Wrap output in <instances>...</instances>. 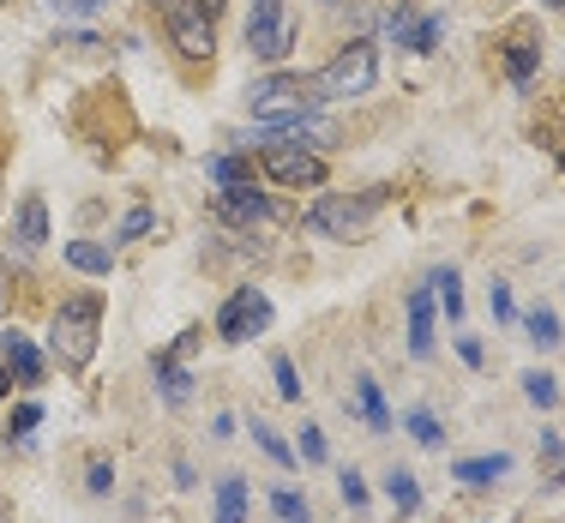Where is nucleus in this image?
<instances>
[{
  "label": "nucleus",
  "mask_w": 565,
  "mask_h": 523,
  "mask_svg": "<svg viewBox=\"0 0 565 523\" xmlns=\"http://www.w3.org/2000/svg\"><path fill=\"white\" fill-rule=\"evenodd\" d=\"M247 49L259 61H282L295 49V24L282 0H253V19H247Z\"/></svg>",
  "instance_id": "obj_7"
},
{
  "label": "nucleus",
  "mask_w": 565,
  "mask_h": 523,
  "mask_svg": "<svg viewBox=\"0 0 565 523\" xmlns=\"http://www.w3.org/2000/svg\"><path fill=\"white\" fill-rule=\"evenodd\" d=\"M380 205H385L380 186H373V193H355V199H349V193H326L313 211H307V230H313V235H331V241H349V235L367 230V217H373Z\"/></svg>",
  "instance_id": "obj_3"
},
{
  "label": "nucleus",
  "mask_w": 565,
  "mask_h": 523,
  "mask_svg": "<svg viewBox=\"0 0 565 523\" xmlns=\"http://www.w3.org/2000/svg\"><path fill=\"white\" fill-rule=\"evenodd\" d=\"M523 397L542 404V409H554L559 404V380H554V373H523Z\"/></svg>",
  "instance_id": "obj_22"
},
{
  "label": "nucleus",
  "mask_w": 565,
  "mask_h": 523,
  "mask_svg": "<svg viewBox=\"0 0 565 523\" xmlns=\"http://www.w3.org/2000/svg\"><path fill=\"white\" fill-rule=\"evenodd\" d=\"M451 476L463 481V488H493L500 476H511V458H505V451H493V458H463Z\"/></svg>",
  "instance_id": "obj_16"
},
{
  "label": "nucleus",
  "mask_w": 565,
  "mask_h": 523,
  "mask_svg": "<svg viewBox=\"0 0 565 523\" xmlns=\"http://www.w3.org/2000/svg\"><path fill=\"white\" fill-rule=\"evenodd\" d=\"M85 488H90V493H109V488H115V469H109V463H90V481H85Z\"/></svg>",
  "instance_id": "obj_34"
},
{
  "label": "nucleus",
  "mask_w": 565,
  "mask_h": 523,
  "mask_svg": "<svg viewBox=\"0 0 565 523\" xmlns=\"http://www.w3.org/2000/svg\"><path fill=\"white\" fill-rule=\"evenodd\" d=\"M271 301H265V289H235L223 301V313H217V338L223 343H247V338H265L271 331Z\"/></svg>",
  "instance_id": "obj_6"
},
{
  "label": "nucleus",
  "mask_w": 565,
  "mask_h": 523,
  "mask_svg": "<svg viewBox=\"0 0 565 523\" xmlns=\"http://www.w3.org/2000/svg\"><path fill=\"white\" fill-rule=\"evenodd\" d=\"M151 7L163 12L169 43L181 49L186 61H211V55H217V36H211V12L199 7V0H151Z\"/></svg>",
  "instance_id": "obj_4"
},
{
  "label": "nucleus",
  "mask_w": 565,
  "mask_h": 523,
  "mask_svg": "<svg viewBox=\"0 0 565 523\" xmlns=\"http://www.w3.org/2000/svg\"><path fill=\"white\" fill-rule=\"evenodd\" d=\"M199 338H205V331H181V343H174L169 355H157V385H163L169 404H186V397H193V373H186V355L199 349Z\"/></svg>",
  "instance_id": "obj_9"
},
{
  "label": "nucleus",
  "mask_w": 565,
  "mask_h": 523,
  "mask_svg": "<svg viewBox=\"0 0 565 523\" xmlns=\"http://www.w3.org/2000/svg\"><path fill=\"white\" fill-rule=\"evenodd\" d=\"M301 458H307V463H326V434H319L313 421L301 427Z\"/></svg>",
  "instance_id": "obj_30"
},
{
  "label": "nucleus",
  "mask_w": 565,
  "mask_h": 523,
  "mask_svg": "<svg viewBox=\"0 0 565 523\" xmlns=\"http://www.w3.org/2000/svg\"><path fill=\"white\" fill-rule=\"evenodd\" d=\"M12 241H19L24 253H36L49 241V205H43V193H24L19 199V217H12Z\"/></svg>",
  "instance_id": "obj_13"
},
{
  "label": "nucleus",
  "mask_w": 565,
  "mask_h": 523,
  "mask_svg": "<svg viewBox=\"0 0 565 523\" xmlns=\"http://www.w3.org/2000/svg\"><path fill=\"white\" fill-rule=\"evenodd\" d=\"M523 325H530V343H542V349L565 343V338H559V313H547V307H535V313L523 319Z\"/></svg>",
  "instance_id": "obj_23"
},
{
  "label": "nucleus",
  "mask_w": 565,
  "mask_h": 523,
  "mask_svg": "<svg viewBox=\"0 0 565 523\" xmlns=\"http://www.w3.org/2000/svg\"><path fill=\"white\" fill-rule=\"evenodd\" d=\"M355 404H361V415H367L373 434H392V409H385V392L373 380H355Z\"/></svg>",
  "instance_id": "obj_19"
},
{
  "label": "nucleus",
  "mask_w": 565,
  "mask_h": 523,
  "mask_svg": "<svg viewBox=\"0 0 565 523\" xmlns=\"http://www.w3.org/2000/svg\"><path fill=\"white\" fill-rule=\"evenodd\" d=\"M488 301H493V319H500V325H511V319H518V307H511V289H505V284H493Z\"/></svg>",
  "instance_id": "obj_33"
},
{
  "label": "nucleus",
  "mask_w": 565,
  "mask_h": 523,
  "mask_svg": "<svg viewBox=\"0 0 565 523\" xmlns=\"http://www.w3.org/2000/svg\"><path fill=\"white\" fill-rule=\"evenodd\" d=\"M338 488H343V500H349V505H367V481H361L355 469H343V476H338Z\"/></svg>",
  "instance_id": "obj_32"
},
{
  "label": "nucleus",
  "mask_w": 565,
  "mask_h": 523,
  "mask_svg": "<svg viewBox=\"0 0 565 523\" xmlns=\"http://www.w3.org/2000/svg\"><path fill=\"white\" fill-rule=\"evenodd\" d=\"M265 174L282 186H319L326 181V157L307 145H265Z\"/></svg>",
  "instance_id": "obj_8"
},
{
  "label": "nucleus",
  "mask_w": 565,
  "mask_h": 523,
  "mask_svg": "<svg viewBox=\"0 0 565 523\" xmlns=\"http://www.w3.org/2000/svg\"><path fill=\"white\" fill-rule=\"evenodd\" d=\"M253 439H259V451H265V458H277V463H295V451H289V446H282V439H277V427L253 421Z\"/></svg>",
  "instance_id": "obj_29"
},
{
  "label": "nucleus",
  "mask_w": 565,
  "mask_h": 523,
  "mask_svg": "<svg viewBox=\"0 0 565 523\" xmlns=\"http://www.w3.org/2000/svg\"><path fill=\"white\" fill-rule=\"evenodd\" d=\"M313 78H295V73H271V78H253L247 85V109L259 120H277V115H301L313 109Z\"/></svg>",
  "instance_id": "obj_5"
},
{
  "label": "nucleus",
  "mask_w": 565,
  "mask_h": 523,
  "mask_svg": "<svg viewBox=\"0 0 565 523\" xmlns=\"http://www.w3.org/2000/svg\"><path fill=\"white\" fill-rule=\"evenodd\" d=\"M199 7H205V12H223V7H228V0H199Z\"/></svg>",
  "instance_id": "obj_37"
},
{
  "label": "nucleus",
  "mask_w": 565,
  "mask_h": 523,
  "mask_svg": "<svg viewBox=\"0 0 565 523\" xmlns=\"http://www.w3.org/2000/svg\"><path fill=\"white\" fill-rule=\"evenodd\" d=\"M66 265L85 277H109L115 271V253L103 247V241H66Z\"/></svg>",
  "instance_id": "obj_15"
},
{
  "label": "nucleus",
  "mask_w": 565,
  "mask_h": 523,
  "mask_svg": "<svg viewBox=\"0 0 565 523\" xmlns=\"http://www.w3.org/2000/svg\"><path fill=\"white\" fill-rule=\"evenodd\" d=\"M427 289H434L439 301H446V319H463V277H457L451 265H439V271L427 277Z\"/></svg>",
  "instance_id": "obj_20"
},
{
  "label": "nucleus",
  "mask_w": 565,
  "mask_h": 523,
  "mask_svg": "<svg viewBox=\"0 0 565 523\" xmlns=\"http://www.w3.org/2000/svg\"><path fill=\"white\" fill-rule=\"evenodd\" d=\"M457 355H463L469 367H481V338H457Z\"/></svg>",
  "instance_id": "obj_35"
},
{
  "label": "nucleus",
  "mask_w": 565,
  "mask_h": 523,
  "mask_svg": "<svg viewBox=\"0 0 565 523\" xmlns=\"http://www.w3.org/2000/svg\"><path fill=\"white\" fill-rule=\"evenodd\" d=\"M217 523H247V481L241 476L217 481Z\"/></svg>",
  "instance_id": "obj_18"
},
{
  "label": "nucleus",
  "mask_w": 565,
  "mask_h": 523,
  "mask_svg": "<svg viewBox=\"0 0 565 523\" xmlns=\"http://www.w3.org/2000/svg\"><path fill=\"white\" fill-rule=\"evenodd\" d=\"M271 512H277V523H307V500L295 488H277L271 493Z\"/></svg>",
  "instance_id": "obj_24"
},
{
  "label": "nucleus",
  "mask_w": 565,
  "mask_h": 523,
  "mask_svg": "<svg viewBox=\"0 0 565 523\" xmlns=\"http://www.w3.org/2000/svg\"><path fill=\"white\" fill-rule=\"evenodd\" d=\"M373 78H380V55L373 43H343L338 55L313 73V97L319 103H338V97H367Z\"/></svg>",
  "instance_id": "obj_2"
},
{
  "label": "nucleus",
  "mask_w": 565,
  "mask_h": 523,
  "mask_svg": "<svg viewBox=\"0 0 565 523\" xmlns=\"http://www.w3.org/2000/svg\"><path fill=\"white\" fill-rule=\"evenodd\" d=\"M385 493H392L397 512H422V488H415L409 469H392V476H385Z\"/></svg>",
  "instance_id": "obj_21"
},
{
  "label": "nucleus",
  "mask_w": 565,
  "mask_h": 523,
  "mask_svg": "<svg viewBox=\"0 0 565 523\" xmlns=\"http://www.w3.org/2000/svg\"><path fill=\"white\" fill-rule=\"evenodd\" d=\"M535 66H542V43H535V31H530V24H511V36H505V78H511V85H530Z\"/></svg>",
  "instance_id": "obj_11"
},
{
  "label": "nucleus",
  "mask_w": 565,
  "mask_h": 523,
  "mask_svg": "<svg viewBox=\"0 0 565 523\" xmlns=\"http://www.w3.org/2000/svg\"><path fill=\"white\" fill-rule=\"evenodd\" d=\"M403 427H409V434H415V439H422V446H427V451H434V446H439V439H446V434H439V421H434V415H427V409H409V415H403Z\"/></svg>",
  "instance_id": "obj_25"
},
{
  "label": "nucleus",
  "mask_w": 565,
  "mask_h": 523,
  "mask_svg": "<svg viewBox=\"0 0 565 523\" xmlns=\"http://www.w3.org/2000/svg\"><path fill=\"white\" fill-rule=\"evenodd\" d=\"M97 338H103V295L97 289H78L55 307V325H49V349L66 373H85L90 355H97Z\"/></svg>",
  "instance_id": "obj_1"
},
{
  "label": "nucleus",
  "mask_w": 565,
  "mask_h": 523,
  "mask_svg": "<svg viewBox=\"0 0 565 523\" xmlns=\"http://www.w3.org/2000/svg\"><path fill=\"white\" fill-rule=\"evenodd\" d=\"M392 36H397V43H409V49H422V55H427V49L439 43V24H434V19H409V12H392Z\"/></svg>",
  "instance_id": "obj_17"
},
{
  "label": "nucleus",
  "mask_w": 565,
  "mask_h": 523,
  "mask_svg": "<svg viewBox=\"0 0 565 523\" xmlns=\"http://www.w3.org/2000/svg\"><path fill=\"white\" fill-rule=\"evenodd\" d=\"M12 392V373H7V361H0V397H7Z\"/></svg>",
  "instance_id": "obj_36"
},
{
  "label": "nucleus",
  "mask_w": 565,
  "mask_h": 523,
  "mask_svg": "<svg viewBox=\"0 0 565 523\" xmlns=\"http://www.w3.org/2000/svg\"><path fill=\"white\" fill-rule=\"evenodd\" d=\"M0 361H7V373L19 385H36L43 380V355H36V343L24 338V331H7V338H0Z\"/></svg>",
  "instance_id": "obj_12"
},
{
  "label": "nucleus",
  "mask_w": 565,
  "mask_h": 523,
  "mask_svg": "<svg viewBox=\"0 0 565 523\" xmlns=\"http://www.w3.org/2000/svg\"><path fill=\"white\" fill-rule=\"evenodd\" d=\"M31 427H43V404H19V409H12L7 439H31Z\"/></svg>",
  "instance_id": "obj_28"
},
{
  "label": "nucleus",
  "mask_w": 565,
  "mask_h": 523,
  "mask_svg": "<svg viewBox=\"0 0 565 523\" xmlns=\"http://www.w3.org/2000/svg\"><path fill=\"white\" fill-rule=\"evenodd\" d=\"M409 355L415 361L434 355V289H415L409 295Z\"/></svg>",
  "instance_id": "obj_14"
},
{
  "label": "nucleus",
  "mask_w": 565,
  "mask_h": 523,
  "mask_svg": "<svg viewBox=\"0 0 565 523\" xmlns=\"http://www.w3.org/2000/svg\"><path fill=\"white\" fill-rule=\"evenodd\" d=\"M205 174H211L217 186H235V181H247V163H241V157H211Z\"/></svg>",
  "instance_id": "obj_27"
},
{
  "label": "nucleus",
  "mask_w": 565,
  "mask_h": 523,
  "mask_svg": "<svg viewBox=\"0 0 565 523\" xmlns=\"http://www.w3.org/2000/svg\"><path fill=\"white\" fill-rule=\"evenodd\" d=\"M217 217L223 223H265V217H271V199H265L253 181H235V186H223V193H217Z\"/></svg>",
  "instance_id": "obj_10"
},
{
  "label": "nucleus",
  "mask_w": 565,
  "mask_h": 523,
  "mask_svg": "<svg viewBox=\"0 0 565 523\" xmlns=\"http://www.w3.org/2000/svg\"><path fill=\"white\" fill-rule=\"evenodd\" d=\"M145 230H151V205H132L127 223H120V241H139Z\"/></svg>",
  "instance_id": "obj_31"
},
{
  "label": "nucleus",
  "mask_w": 565,
  "mask_h": 523,
  "mask_svg": "<svg viewBox=\"0 0 565 523\" xmlns=\"http://www.w3.org/2000/svg\"><path fill=\"white\" fill-rule=\"evenodd\" d=\"M271 380H277V397H289V404L301 397V373H295V361H289V355H277V361H271Z\"/></svg>",
  "instance_id": "obj_26"
},
{
  "label": "nucleus",
  "mask_w": 565,
  "mask_h": 523,
  "mask_svg": "<svg viewBox=\"0 0 565 523\" xmlns=\"http://www.w3.org/2000/svg\"><path fill=\"white\" fill-rule=\"evenodd\" d=\"M542 7H565V0H542Z\"/></svg>",
  "instance_id": "obj_38"
}]
</instances>
